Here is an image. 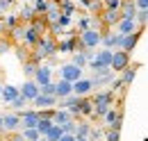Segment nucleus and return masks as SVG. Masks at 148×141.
Here are the masks:
<instances>
[{
  "instance_id": "nucleus-1",
  "label": "nucleus",
  "mask_w": 148,
  "mask_h": 141,
  "mask_svg": "<svg viewBox=\"0 0 148 141\" xmlns=\"http://www.w3.org/2000/svg\"><path fill=\"white\" fill-rule=\"evenodd\" d=\"M130 66V53L128 50H116L114 57H112V70H116V73H123V70Z\"/></svg>"
},
{
  "instance_id": "nucleus-2",
  "label": "nucleus",
  "mask_w": 148,
  "mask_h": 141,
  "mask_svg": "<svg viewBox=\"0 0 148 141\" xmlns=\"http://www.w3.org/2000/svg\"><path fill=\"white\" fill-rule=\"evenodd\" d=\"M21 127H23V123H21V114H5L2 116V130L9 134V132H21Z\"/></svg>"
},
{
  "instance_id": "nucleus-3",
  "label": "nucleus",
  "mask_w": 148,
  "mask_h": 141,
  "mask_svg": "<svg viewBox=\"0 0 148 141\" xmlns=\"http://www.w3.org/2000/svg\"><path fill=\"white\" fill-rule=\"evenodd\" d=\"M39 121H41V114H39V109H27V112H23V114H21L23 130H25V127H37Z\"/></svg>"
},
{
  "instance_id": "nucleus-4",
  "label": "nucleus",
  "mask_w": 148,
  "mask_h": 141,
  "mask_svg": "<svg viewBox=\"0 0 148 141\" xmlns=\"http://www.w3.org/2000/svg\"><path fill=\"white\" fill-rule=\"evenodd\" d=\"M80 41H82V46H84V48H93V46H98V43L103 41V34H100V32H96V30H87V32H82Z\"/></svg>"
},
{
  "instance_id": "nucleus-5",
  "label": "nucleus",
  "mask_w": 148,
  "mask_h": 141,
  "mask_svg": "<svg viewBox=\"0 0 148 141\" xmlns=\"http://www.w3.org/2000/svg\"><path fill=\"white\" fill-rule=\"evenodd\" d=\"M62 80H69V82H77V80H82V70H80V66H75V64L64 66V68H62Z\"/></svg>"
},
{
  "instance_id": "nucleus-6",
  "label": "nucleus",
  "mask_w": 148,
  "mask_h": 141,
  "mask_svg": "<svg viewBox=\"0 0 148 141\" xmlns=\"http://www.w3.org/2000/svg\"><path fill=\"white\" fill-rule=\"evenodd\" d=\"M39 93H41V87H39L34 80H27V82L23 84V89H21V96H25L27 100H34Z\"/></svg>"
},
{
  "instance_id": "nucleus-7",
  "label": "nucleus",
  "mask_w": 148,
  "mask_h": 141,
  "mask_svg": "<svg viewBox=\"0 0 148 141\" xmlns=\"http://www.w3.org/2000/svg\"><path fill=\"white\" fill-rule=\"evenodd\" d=\"M93 89V82L91 80H77L73 82V93L75 96H80V98H84V96H89Z\"/></svg>"
},
{
  "instance_id": "nucleus-8",
  "label": "nucleus",
  "mask_w": 148,
  "mask_h": 141,
  "mask_svg": "<svg viewBox=\"0 0 148 141\" xmlns=\"http://www.w3.org/2000/svg\"><path fill=\"white\" fill-rule=\"evenodd\" d=\"M141 32H144V27H139L137 32H132V34H128V36H123V43H121V50H132L137 43H139V39H141Z\"/></svg>"
},
{
  "instance_id": "nucleus-9",
  "label": "nucleus",
  "mask_w": 148,
  "mask_h": 141,
  "mask_svg": "<svg viewBox=\"0 0 148 141\" xmlns=\"http://www.w3.org/2000/svg\"><path fill=\"white\" fill-rule=\"evenodd\" d=\"M139 27H137V21L134 18H121V23H119V34L121 36H128L132 32H137Z\"/></svg>"
},
{
  "instance_id": "nucleus-10",
  "label": "nucleus",
  "mask_w": 148,
  "mask_h": 141,
  "mask_svg": "<svg viewBox=\"0 0 148 141\" xmlns=\"http://www.w3.org/2000/svg\"><path fill=\"white\" fill-rule=\"evenodd\" d=\"M100 18H103L107 25H119L121 18H123V14H121V9H105V12L100 14Z\"/></svg>"
},
{
  "instance_id": "nucleus-11",
  "label": "nucleus",
  "mask_w": 148,
  "mask_h": 141,
  "mask_svg": "<svg viewBox=\"0 0 148 141\" xmlns=\"http://www.w3.org/2000/svg\"><path fill=\"white\" fill-rule=\"evenodd\" d=\"M32 103H34L39 109H48L50 105H55V103H57V96H46V93H39Z\"/></svg>"
},
{
  "instance_id": "nucleus-12",
  "label": "nucleus",
  "mask_w": 148,
  "mask_h": 141,
  "mask_svg": "<svg viewBox=\"0 0 148 141\" xmlns=\"http://www.w3.org/2000/svg\"><path fill=\"white\" fill-rule=\"evenodd\" d=\"M71 93H73V82H69V80H62V82L57 84V91H55L57 98H62V100H64V98H69Z\"/></svg>"
},
{
  "instance_id": "nucleus-13",
  "label": "nucleus",
  "mask_w": 148,
  "mask_h": 141,
  "mask_svg": "<svg viewBox=\"0 0 148 141\" xmlns=\"http://www.w3.org/2000/svg\"><path fill=\"white\" fill-rule=\"evenodd\" d=\"M121 14H123V18H134V14H137V0H123L121 2Z\"/></svg>"
},
{
  "instance_id": "nucleus-14",
  "label": "nucleus",
  "mask_w": 148,
  "mask_h": 141,
  "mask_svg": "<svg viewBox=\"0 0 148 141\" xmlns=\"http://www.w3.org/2000/svg\"><path fill=\"white\" fill-rule=\"evenodd\" d=\"M53 121H55V125H64V123H69V121H73V118H71V112L69 109H57Z\"/></svg>"
},
{
  "instance_id": "nucleus-15",
  "label": "nucleus",
  "mask_w": 148,
  "mask_h": 141,
  "mask_svg": "<svg viewBox=\"0 0 148 141\" xmlns=\"http://www.w3.org/2000/svg\"><path fill=\"white\" fill-rule=\"evenodd\" d=\"M18 96H21V91H18V89H14V87H2V98H5V100H7L9 105H12V103H14V100H16Z\"/></svg>"
},
{
  "instance_id": "nucleus-16",
  "label": "nucleus",
  "mask_w": 148,
  "mask_h": 141,
  "mask_svg": "<svg viewBox=\"0 0 148 141\" xmlns=\"http://www.w3.org/2000/svg\"><path fill=\"white\" fill-rule=\"evenodd\" d=\"M91 123H84V121H80L77 123V130H75V137H82V139H89V134H91Z\"/></svg>"
},
{
  "instance_id": "nucleus-17",
  "label": "nucleus",
  "mask_w": 148,
  "mask_h": 141,
  "mask_svg": "<svg viewBox=\"0 0 148 141\" xmlns=\"http://www.w3.org/2000/svg\"><path fill=\"white\" fill-rule=\"evenodd\" d=\"M121 43H123V36L119 34V32L105 36V46H107V48H121Z\"/></svg>"
},
{
  "instance_id": "nucleus-18",
  "label": "nucleus",
  "mask_w": 148,
  "mask_h": 141,
  "mask_svg": "<svg viewBox=\"0 0 148 141\" xmlns=\"http://www.w3.org/2000/svg\"><path fill=\"white\" fill-rule=\"evenodd\" d=\"M64 134H66V132L62 130V125H53V127H50V132L46 134V139H48V141H59Z\"/></svg>"
},
{
  "instance_id": "nucleus-19",
  "label": "nucleus",
  "mask_w": 148,
  "mask_h": 141,
  "mask_svg": "<svg viewBox=\"0 0 148 141\" xmlns=\"http://www.w3.org/2000/svg\"><path fill=\"white\" fill-rule=\"evenodd\" d=\"M55 125V121H50V118H41L39 121V125H37V130H39V134L41 137H46L48 132H50V127Z\"/></svg>"
},
{
  "instance_id": "nucleus-20",
  "label": "nucleus",
  "mask_w": 148,
  "mask_h": 141,
  "mask_svg": "<svg viewBox=\"0 0 148 141\" xmlns=\"http://www.w3.org/2000/svg\"><path fill=\"white\" fill-rule=\"evenodd\" d=\"M34 80H37V84H41V87L48 84V82H50V70L48 68H39L37 75H34Z\"/></svg>"
},
{
  "instance_id": "nucleus-21",
  "label": "nucleus",
  "mask_w": 148,
  "mask_h": 141,
  "mask_svg": "<svg viewBox=\"0 0 148 141\" xmlns=\"http://www.w3.org/2000/svg\"><path fill=\"white\" fill-rule=\"evenodd\" d=\"M21 132H23L25 141H39V139H41V134H39L37 127H25V130H21Z\"/></svg>"
},
{
  "instance_id": "nucleus-22",
  "label": "nucleus",
  "mask_w": 148,
  "mask_h": 141,
  "mask_svg": "<svg viewBox=\"0 0 148 141\" xmlns=\"http://www.w3.org/2000/svg\"><path fill=\"white\" fill-rule=\"evenodd\" d=\"M105 141H121V130L105 127Z\"/></svg>"
},
{
  "instance_id": "nucleus-23",
  "label": "nucleus",
  "mask_w": 148,
  "mask_h": 141,
  "mask_svg": "<svg viewBox=\"0 0 148 141\" xmlns=\"http://www.w3.org/2000/svg\"><path fill=\"white\" fill-rule=\"evenodd\" d=\"M134 70H137V68L128 66V68L121 73V82H123V84H130V82H132V77H134Z\"/></svg>"
},
{
  "instance_id": "nucleus-24",
  "label": "nucleus",
  "mask_w": 148,
  "mask_h": 141,
  "mask_svg": "<svg viewBox=\"0 0 148 141\" xmlns=\"http://www.w3.org/2000/svg\"><path fill=\"white\" fill-rule=\"evenodd\" d=\"M5 141H25V137H23V132H5Z\"/></svg>"
},
{
  "instance_id": "nucleus-25",
  "label": "nucleus",
  "mask_w": 148,
  "mask_h": 141,
  "mask_svg": "<svg viewBox=\"0 0 148 141\" xmlns=\"http://www.w3.org/2000/svg\"><path fill=\"white\" fill-rule=\"evenodd\" d=\"M55 91H57V84H53V82L41 87V93H46V96H55Z\"/></svg>"
},
{
  "instance_id": "nucleus-26",
  "label": "nucleus",
  "mask_w": 148,
  "mask_h": 141,
  "mask_svg": "<svg viewBox=\"0 0 148 141\" xmlns=\"http://www.w3.org/2000/svg\"><path fill=\"white\" fill-rule=\"evenodd\" d=\"M25 103H27V98H25V96H18V98L12 103V107H14V109H23V107H25Z\"/></svg>"
},
{
  "instance_id": "nucleus-27",
  "label": "nucleus",
  "mask_w": 148,
  "mask_h": 141,
  "mask_svg": "<svg viewBox=\"0 0 148 141\" xmlns=\"http://www.w3.org/2000/svg\"><path fill=\"white\" fill-rule=\"evenodd\" d=\"M84 62H87V57H84V55H75V59H73L75 66H84Z\"/></svg>"
},
{
  "instance_id": "nucleus-28",
  "label": "nucleus",
  "mask_w": 148,
  "mask_h": 141,
  "mask_svg": "<svg viewBox=\"0 0 148 141\" xmlns=\"http://www.w3.org/2000/svg\"><path fill=\"white\" fill-rule=\"evenodd\" d=\"M137 9H148V0H137Z\"/></svg>"
},
{
  "instance_id": "nucleus-29",
  "label": "nucleus",
  "mask_w": 148,
  "mask_h": 141,
  "mask_svg": "<svg viewBox=\"0 0 148 141\" xmlns=\"http://www.w3.org/2000/svg\"><path fill=\"white\" fill-rule=\"evenodd\" d=\"M59 141H75V134H64Z\"/></svg>"
},
{
  "instance_id": "nucleus-30",
  "label": "nucleus",
  "mask_w": 148,
  "mask_h": 141,
  "mask_svg": "<svg viewBox=\"0 0 148 141\" xmlns=\"http://www.w3.org/2000/svg\"><path fill=\"white\" fill-rule=\"evenodd\" d=\"M0 134H5V130H2V116H0Z\"/></svg>"
},
{
  "instance_id": "nucleus-31",
  "label": "nucleus",
  "mask_w": 148,
  "mask_h": 141,
  "mask_svg": "<svg viewBox=\"0 0 148 141\" xmlns=\"http://www.w3.org/2000/svg\"><path fill=\"white\" fill-rule=\"evenodd\" d=\"M75 141H91V139H82V137H75Z\"/></svg>"
},
{
  "instance_id": "nucleus-32",
  "label": "nucleus",
  "mask_w": 148,
  "mask_h": 141,
  "mask_svg": "<svg viewBox=\"0 0 148 141\" xmlns=\"http://www.w3.org/2000/svg\"><path fill=\"white\" fill-rule=\"evenodd\" d=\"M39 141H48V139H46V137H41V139H39Z\"/></svg>"
},
{
  "instance_id": "nucleus-33",
  "label": "nucleus",
  "mask_w": 148,
  "mask_h": 141,
  "mask_svg": "<svg viewBox=\"0 0 148 141\" xmlns=\"http://www.w3.org/2000/svg\"><path fill=\"white\" fill-rule=\"evenodd\" d=\"M0 96H2V84H0Z\"/></svg>"
}]
</instances>
